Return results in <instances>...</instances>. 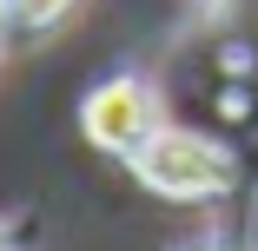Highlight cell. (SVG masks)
I'll return each mask as SVG.
<instances>
[{"label": "cell", "instance_id": "obj_1", "mask_svg": "<svg viewBox=\"0 0 258 251\" xmlns=\"http://www.w3.org/2000/svg\"><path fill=\"white\" fill-rule=\"evenodd\" d=\"M139 179L152 192H166V198H205V192H219L225 185V152L219 145H205L199 132H152L139 152H133Z\"/></svg>", "mask_w": 258, "mask_h": 251}, {"label": "cell", "instance_id": "obj_4", "mask_svg": "<svg viewBox=\"0 0 258 251\" xmlns=\"http://www.w3.org/2000/svg\"><path fill=\"white\" fill-rule=\"evenodd\" d=\"M0 251H7V244H0Z\"/></svg>", "mask_w": 258, "mask_h": 251}, {"label": "cell", "instance_id": "obj_2", "mask_svg": "<svg viewBox=\"0 0 258 251\" xmlns=\"http://www.w3.org/2000/svg\"><path fill=\"white\" fill-rule=\"evenodd\" d=\"M86 132H93V145H106V152H139L146 145V93L133 86V79H113V86H99L93 99H86Z\"/></svg>", "mask_w": 258, "mask_h": 251}, {"label": "cell", "instance_id": "obj_3", "mask_svg": "<svg viewBox=\"0 0 258 251\" xmlns=\"http://www.w3.org/2000/svg\"><path fill=\"white\" fill-rule=\"evenodd\" d=\"M60 7H67V0H20V14H27V20H46V14H60Z\"/></svg>", "mask_w": 258, "mask_h": 251}]
</instances>
